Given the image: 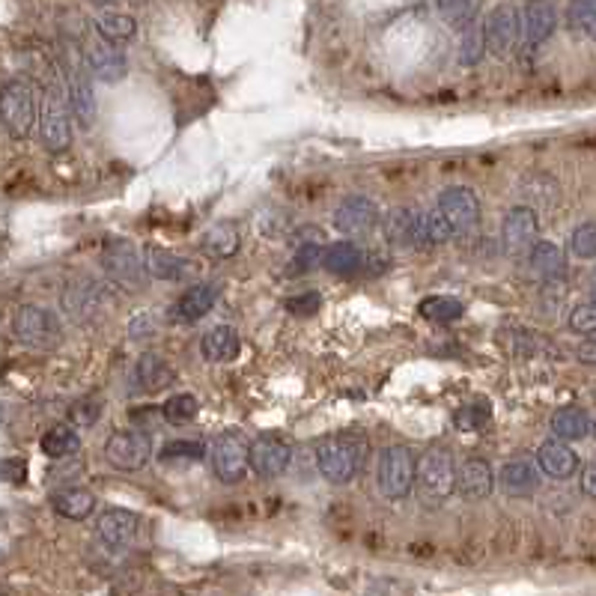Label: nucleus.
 Instances as JSON below:
<instances>
[{
	"instance_id": "f257e3e1",
	"label": "nucleus",
	"mask_w": 596,
	"mask_h": 596,
	"mask_svg": "<svg viewBox=\"0 0 596 596\" xmlns=\"http://www.w3.org/2000/svg\"><path fill=\"white\" fill-rule=\"evenodd\" d=\"M364 456H367L364 436H328L316 445V468L328 483L343 486L361 471Z\"/></svg>"
},
{
	"instance_id": "f03ea898",
	"label": "nucleus",
	"mask_w": 596,
	"mask_h": 596,
	"mask_svg": "<svg viewBox=\"0 0 596 596\" xmlns=\"http://www.w3.org/2000/svg\"><path fill=\"white\" fill-rule=\"evenodd\" d=\"M379 492L388 501H406L418 486V459L406 445H391L382 450L379 471H376Z\"/></svg>"
},
{
	"instance_id": "7ed1b4c3",
	"label": "nucleus",
	"mask_w": 596,
	"mask_h": 596,
	"mask_svg": "<svg viewBox=\"0 0 596 596\" xmlns=\"http://www.w3.org/2000/svg\"><path fill=\"white\" fill-rule=\"evenodd\" d=\"M456 489V468H453V456L445 447H430L421 459H418V492L424 498V504H445L447 498Z\"/></svg>"
},
{
	"instance_id": "20e7f679",
	"label": "nucleus",
	"mask_w": 596,
	"mask_h": 596,
	"mask_svg": "<svg viewBox=\"0 0 596 596\" xmlns=\"http://www.w3.org/2000/svg\"><path fill=\"white\" fill-rule=\"evenodd\" d=\"M69 96L57 84L45 90L42 114H39V138L48 152H66L72 147V117H69Z\"/></svg>"
},
{
	"instance_id": "39448f33",
	"label": "nucleus",
	"mask_w": 596,
	"mask_h": 596,
	"mask_svg": "<svg viewBox=\"0 0 596 596\" xmlns=\"http://www.w3.org/2000/svg\"><path fill=\"white\" fill-rule=\"evenodd\" d=\"M3 123L9 138L24 141L30 138L33 126H36V96L30 81L24 78H12L3 87Z\"/></svg>"
},
{
	"instance_id": "423d86ee",
	"label": "nucleus",
	"mask_w": 596,
	"mask_h": 596,
	"mask_svg": "<svg viewBox=\"0 0 596 596\" xmlns=\"http://www.w3.org/2000/svg\"><path fill=\"white\" fill-rule=\"evenodd\" d=\"M12 334L27 343V346H36V349H48V346H57L60 337H63V328H60V319L48 310V307H39V304H24L15 310L12 316Z\"/></svg>"
},
{
	"instance_id": "0eeeda50",
	"label": "nucleus",
	"mask_w": 596,
	"mask_h": 596,
	"mask_svg": "<svg viewBox=\"0 0 596 596\" xmlns=\"http://www.w3.org/2000/svg\"><path fill=\"white\" fill-rule=\"evenodd\" d=\"M102 269L123 287H141L144 284V275L147 272V260L144 254L129 242V239H114L105 245L102 251Z\"/></svg>"
},
{
	"instance_id": "6e6552de",
	"label": "nucleus",
	"mask_w": 596,
	"mask_h": 596,
	"mask_svg": "<svg viewBox=\"0 0 596 596\" xmlns=\"http://www.w3.org/2000/svg\"><path fill=\"white\" fill-rule=\"evenodd\" d=\"M483 33H486V51L492 57H498V60L510 57V51L516 48L519 33H522L519 9L513 3H498L483 21Z\"/></svg>"
},
{
	"instance_id": "1a4fd4ad",
	"label": "nucleus",
	"mask_w": 596,
	"mask_h": 596,
	"mask_svg": "<svg viewBox=\"0 0 596 596\" xmlns=\"http://www.w3.org/2000/svg\"><path fill=\"white\" fill-rule=\"evenodd\" d=\"M251 468V445L242 433H224L212 447V471L221 483H242Z\"/></svg>"
},
{
	"instance_id": "9d476101",
	"label": "nucleus",
	"mask_w": 596,
	"mask_h": 596,
	"mask_svg": "<svg viewBox=\"0 0 596 596\" xmlns=\"http://www.w3.org/2000/svg\"><path fill=\"white\" fill-rule=\"evenodd\" d=\"M447 218V224L453 227L456 236H468L471 230H477L480 224V200L468 185H450L439 194V206H436Z\"/></svg>"
},
{
	"instance_id": "9b49d317",
	"label": "nucleus",
	"mask_w": 596,
	"mask_h": 596,
	"mask_svg": "<svg viewBox=\"0 0 596 596\" xmlns=\"http://www.w3.org/2000/svg\"><path fill=\"white\" fill-rule=\"evenodd\" d=\"M540 233V221H537V212L531 206H513L507 215H504V224H501V242H504V251L510 257H525L534 251V245L540 242L537 239Z\"/></svg>"
},
{
	"instance_id": "f8f14e48",
	"label": "nucleus",
	"mask_w": 596,
	"mask_h": 596,
	"mask_svg": "<svg viewBox=\"0 0 596 596\" xmlns=\"http://www.w3.org/2000/svg\"><path fill=\"white\" fill-rule=\"evenodd\" d=\"M152 456L147 433L141 430H114L105 442V459L120 471H141Z\"/></svg>"
},
{
	"instance_id": "ddd939ff",
	"label": "nucleus",
	"mask_w": 596,
	"mask_h": 596,
	"mask_svg": "<svg viewBox=\"0 0 596 596\" xmlns=\"http://www.w3.org/2000/svg\"><path fill=\"white\" fill-rule=\"evenodd\" d=\"M334 227L346 236H370L379 227V206L370 197L349 194L334 209Z\"/></svg>"
},
{
	"instance_id": "4468645a",
	"label": "nucleus",
	"mask_w": 596,
	"mask_h": 596,
	"mask_svg": "<svg viewBox=\"0 0 596 596\" xmlns=\"http://www.w3.org/2000/svg\"><path fill=\"white\" fill-rule=\"evenodd\" d=\"M69 108L78 120L81 129H93L96 123V93H93V81H90V69H87V60L75 57L72 66H69Z\"/></svg>"
},
{
	"instance_id": "2eb2a0df",
	"label": "nucleus",
	"mask_w": 596,
	"mask_h": 596,
	"mask_svg": "<svg viewBox=\"0 0 596 596\" xmlns=\"http://www.w3.org/2000/svg\"><path fill=\"white\" fill-rule=\"evenodd\" d=\"M293 459V447L284 436H260L257 442H251V471L257 477H281L287 471Z\"/></svg>"
},
{
	"instance_id": "dca6fc26",
	"label": "nucleus",
	"mask_w": 596,
	"mask_h": 596,
	"mask_svg": "<svg viewBox=\"0 0 596 596\" xmlns=\"http://www.w3.org/2000/svg\"><path fill=\"white\" fill-rule=\"evenodd\" d=\"M138 525H141V519H138L132 510L108 507V510L99 513L96 531H99V540H102L111 552H123V549L135 540Z\"/></svg>"
},
{
	"instance_id": "f3484780",
	"label": "nucleus",
	"mask_w": 596,
	"mask_h": 596,
	"mask_svg": "<svg viewBox=\"0 0 596 596\" xmlns=\"http://www.w3.org/2000/svg\"><path fill=\"white\" fill-rule=\"evenodd\" d=\"M84 60H87L90 75L99 78V81H105V84H117L126 75V57H123V51L114 42L102 39V36H96L87 45Z\"/></svg>"
},
{
	"instance_id": "a211bd4d",
	"label": "nucleus",
	"mask_w": 596,
	"mask_h": 596,
	"mask_svg": "<svg viewBox=\"0 0 596 596\" xmlns=\"http://www.w3.org/2000/svg\"><path fill=\"white\" fill-rule=\"evenodd\" d=\"M495 486V474L492 465L480 456H465L456 468V492L468 501H480L486 495H492Z\"/></svg>"
},
{
	"instance_id": "6ab92c4d",
	"label": "nucleus",
	"mask_w": 596,
	"mask_h": 596,
	"mask_svg": "<svg viewBox=\"0 0 596 596\" xmlns=\"http://www.w3.org/2000/svg\"><path fill=\"white\" fill-rule=\"evenodd\" d=\"M144 260H147V272L158 281H188L197 272V263L188 257H179L167 248L147 245L144 248Z\"/></svg>"
},
{
	"instance_id": "aec40b11",
	"label": "nucleus",
	"mask_w": 596,
	"mask_h": 596,
	"mask_svg": "<svg viewBox=\"0 0 596 596\" xmlns=\"http://www.w3.org/2000/svg\"><path fill=\"white\" fill-rule=\"evenodd\" d=\"M558 27V9L552 0H528L525 6V18H522V30H525V42L531 48L543 45L552 39Z\"/></svg>"
},
{
	"instance_id": "412c9836",
	"label": "nucleus",
	"mask_w": 596,
	"mask_h": 596,
	"mask_svg": "<svg viewBox=\"0 0 596 596\" xmlns=\"http://www.w3.org/2000/svg\"><path fill=\"white\" fill-rule=\"evenodd\" d=\"M537 465L552 480H567L579 471V453L561 439H549L537 450Z\"/></svg>"
},
{
	"instance_id": "4be33fe9",
	"label": "nucleus",
	"mask_w": 596,
	"mask_h": 596,
	"mask_svg": "<svg viewBox=\"0 0 596 596\" xmlns=\"http://www.w3.org/2000/svg\"><path fill=\"white\" fill-rule=\"evenodd\" d=\"M537 462L528 459V456H516L510 459L504 468H501V489L510 495V498H528L537 492L540 486V474H537Z\"/></svg>"
},
{
	"instance_id": "5701e85b",
	"label": "nucleus",
	"mask_w": 596,
	"mask_h": 596,
	"mask_svg": "<svg viewBox=\"0 0 596 596\" xmlns=\"http://www.w3.org/2000/svg\"><path fill=\"white\" fill-rule=\"evenodd\" d=\"M215 301H218V287L215 284H197L188 293H182V298L173 304V319L191 325V322L203 319L215 307Z\"/></svg>"
},
{
	"instance_id": "b1692460",
	"label": "nucleus",
	"mask_w": 596,
	"mask_h": 596,
	"mask_svg": "<svg viewBox=\"0 0 596 596\" xmlns=\"http://www.w3.org/2000/svg\"><path fill=\"white\" fill-rule=\"evenodd\" d=\"M200 352H203V358L212 361V364H227V361L239 358L242 340H239V334H236L230 325H218V328H212V331L203 334Z\"/></svg>"
},
{
	"instance_id": "393cba45",
	"label": "nucleus",
	"mask_w": 596,
	"mask_h": 596,
	"mask_svg": "<svg viewBox=\"0 0 596 596\" xmlns=\"http://www.w3.org/2000/svg\"><path fill=\"white\" fill-rule=\"evenodd\" d=\"M51 507H54L57 516L72 519V522H81V519H87V516L96 510V495H93L90 489L69 486V489L51 495Z\"/></svg>"
},
{
	"instance_id": "a878e982",
	"label": "nucleus",
	"mask_w": 596,
	"mask_h": 596,
	"mask_svg": "<svg viewBox=\"0 0 596 596\" xmlns=\"http://www.w3.org/2000/svg\"><path fill=\"white\" fill-rule=\"evenodd\" d=\"M456 233L447 224V218L439 209L430 212H415V248H433V245H445Z\"/></svg>"
},
{
	"instance_id": "bb28decb",
	"label": "nucleus",
	"mask_w": 596,
	"mask_h": 596,
	"mask_svg": "<svg viewBox=\"0 0 596 596\" xmlns=\"http://www.w3.org/2000/svg\"><path fill=\"white\" fill-rule=\"evenodd\" d=\"M173 367L161 358V355H155V352H144L141 358H138V367H135V379H138V385H141V391H147V394H158V391H164L170 382H173Z\"/></svg>"
},
{
	"instance_id": "cd10ccee",
	"label": "nucleus",
	"mask_w": 596,
	"mask_h": 596,
	"mask_svg": "<svg viewBox=\"0 0 596 596\" xmlns=\"http://www.w3.org/2000/svg\"><path fill=\"white\" fill-rule=\"evenodd\" d=\"M591 430H594V424H591L588 412L579 409V406H564L552 418V433L561 442H582V439L591 436Z\"/></svg>"
},
{
	"instance_id": "c85d7f7f",
	"label": "nucleus",
	"mask_w": 596,
	"mask_h": 596,
	"mask_svg": "<svg viewBox=\"0 0 596 596\" xmlns=\"http://www.w3.org/2000/svg\"><path fill=\"white\" fill-rule=\"evenodd\" d=\"M528 263L531 269L543 278V281H561L564 278V269H567V257L561 251V245L543 239L534 245V251L528 254Z\"/></svg>"
},
{
	"instance_id": "c756f323",
	"label": "nucleus",
	"mask_w": 596,
	"mask_h": 596,
	"mask_svg": "<svg viewBox=\"0 0 596 596\" xmlns=\"http://www.w3.org/2000/svg\"><path fill=\"white\" fill-rule=\"evenodd\" d=\"M239 242H242L239 227L230 224V221H224V224H215V227L203 236V251H206L209 257H215V260H227V257H233V254L239 251Z\"/></svg>"
},
{
	"instance_id": "7c9ffc66",
	"label": "nucleus",
	"mask_w": 596,
	"mask_h": 596,
	"mask_svg": "<svg viewBox=\"0 0 596 596\" xmlns=\"http://www.w3.org/2000/svg\"><path fill=\"white\" fill-rule=\"evenodd\" d=\"M364 263V251L352 242H334L325 254V269L334 275H355L358 269H364Z\"/></svg>"
},
{
	"instance_id": "2f4dec72",
	"label": "nucleus",
	"mask_w": 596,
	"mask_h": 596,
	"mask_svg": "<svg viewBox=\"0 0 596 596\" xmlns=\"http://www.w3.org/2000/svg\"><path fill=\"white\" fill-rule=\"evenodd\" d=\"M81 447V439L75 433L72 424H54L45 436H42V453L48 459H66L72 453H78Z\"/></svg>"
},
{
	"instance_id": "473e14b6",
	"label": "nucleus",
	"mask_w": 596,
	"mask_h": 596,
	"mask_svg": "<svg viewBox=\"0 0 596 596\" xmlns=\"http://www.w3.org/2000/svg\"><path fill=\"white\" fill-rule=\"evenodd\" d=\"M385 233L388 242L397 248H415V209H391L385 218Z\"/></svg>"
},
{
	"instance_id": "72a5a7b5",
	"label": "nucleus",
	"mask_w": 596,
	"mask_h": 596,
	"mask_svg": "<svg viewBox=\"0 0 596 596\" xmlns=\"http://www.w3.org/2000/svg\"><path fill=\"white\" fill-rule=\"evenodd\" d=\"M96 33H99L102 39L120 45V42H129V39L138 33V24H135L132 15H123V12H102V15H96Z\"/></svg>"
},
{
	"instance_id": "f704fd0d",
	"label": "nucleus",
	"mask_w": 596,
	"mask_h": 596,
	"mask_svg": "<svg viewBox=\"0 0 596 596\" xmlns=\"http://www.w3.org/2000/svg\"><path fill=\"white\" fill-rule=\"evenodd\" d=\"M99 298H102L99 284L81 281V284H75V287L66 290L63 304H66V310H69L72 316H81V319H84V316H93V313L99 310Z\"/></svg>"
},
{
	"instance_id": "c9c22d12",
	"label": "nucleus",
	"mask_w": 596,
	"mask_h": 596,
	"mask_svg": "<svg viewBox=\"0 0 596 596\" xmlns=\"http://www.w3.org/2000/svg\"><path fill=\"white\" fill-rule=\"evenodd\" d=\"M418 313L427 319V322H439V325H450V322H456V319H462V313H465V307H462V301H456V298H447V296H433V298H424L421 301V307H418Z\"/></svg>"
},
{
	"instance_id": "e433bc0d",
	"label": "nucleus",
	"mask_w": 596,
	"mask_h": 596,
	"mask_svg": "<svg viewBox=\"0 0 596 596\" xmlns=\"http://www.w3.org/2000/svg\"><path fill=\"white\" fill-rule=\"evenodd\" d=\"M200 412V400L194 394H173L164 406H161V418L173 427L191 424Z\"/></svg>"
},
{
	"instance_id": "4c0bfd02",
	"label": "nucleus",
	"mask_w": 596,
	"mask_h": 596,
	"mask_svg": "<svg viewBox=\"0 0 596 596\" xmlns=\"http://www.w3.org/2000/svg\"><path fill=\"white\" fill-rule=\"evenodd\" d=\"M486 54V33H483V24L477 21H468L465 30H462V48H459V60L462 66H477Z\"/></svg>"
},
{
	"instance_id": "58836bf2",
	"label": "nucleus",
	"mask_w": 596,
	"mask_h": 596,
	"mask_svg": "<svg viewBox=\"0 0 596 596\" xmlns=\"http://www.w3.org/2000/svg\"><path fill=\"white\" fill-rule=\"evenodd\" d=\"M522 191H525V203L522 206H531L534 209V203H540V206H552L555 203V197H558V185L549 179V176H528V179H522Z\"/></svg>"
},
{
	"instance_id": "ea45409f",
	"label": "nucleus",
	"mask_w": 596,
	"mask_h": 596,
	"mask_svg": "<svg viewBox=\"0 0 596 596\" xmlns=\"http://www.w3.org/2000/svg\"><path fill=\"white\" fill-rule=\"evenodd\" d=\"M206 456V445L203 442H188V439H176V442H167L161 447L158 459L167 465V462H200Z\"/></svg>"
},
{
	"instance_id": "a19ab883",
	"label": "nucleus",
	"mask_w": 596,
	"mask_h": 596,
	"mask_svg": "<svg viewBox=\"0 0 596 596\" xmlns=\"http://www.w3.org/2000/svg\"><path fill=\"white\" fill-rule=\"evenodd\" d=\"M325 254H328V248L322 242H301V245H296L293 266H296L298 272H313L319 266L325 269Z\"/></svg>"
},
{
	"instance_id": "79ce46f5",
	"label": "nucleus",
	"mask_w": 596,
	"mask_h": 596,
	"mask_svg": "<svg viewBox=\"0 0 596 596\" xmlns=\"http://www.w3.org/2000/svg\"><path fill=\"white\" fill-rule=\"evenodd\" d=\"M69 418H72V427H93V424L102 418V400L90 394V397H84V400L72 403Z\"/></svg>"
},
{
	"instance_id": "37998d69",
	"label": "nucleus",
	"mask_w": 596,
	"mask_h": 596,
	"mask_svg": "<svg viewBox=\"0 0 596 596\" xmlns=\"http://www.w3.org/2000/svg\"><path fill=\"white\" fill-rule=\"evenodd\" d=\"M486 421H489V409H486V406H477V403L462 406V409L453 415V427L462 430V433H477L480 427H486Z\"/></svg>"
},
{
	"instance_id": "c03bdc74",
	"label": "nucleus",
	"mask_w": 596,
	"mask_h": 596,
	"mask_svg": "<svg viewBox=\"0 0 596 596\" xmlns=\"http://www.w3.org/2000/svg\"><path fill=\"white\" fill-rule=\"evenodd\" d=\"M570 251L579 260H596V224H582L570 236Z\"/></svg>"
},
{
	"instance_id": "a18cd8bd",
	"label": "nucleus",
	"mask_w": 596,
	"mask_h": 596,
	"mask_svg": "<svg viewBox=\"0 0 596 596\" xmlns=\"http://www.w3.org/2000/svg\"><path fill=\"white\" fill-rule=\"evenodd\" d=\"M570 21L596 42V0H573L570 3Z\"/></svg>"
},
{
	"instance_id": "49530a36",
	"label": "nucleus",
	"mask_w": 596,
	"mask_h": 596,
	"mask_svg": "<svg viewBox=\"0 0 596 596\" xmlns=\"http://www.w3.org/2000/svg\"><path fill=\"white\" fill-rule=\"evenodd\" d=\"M570 328L576 334H596V301L576 304L570 313Z\"/></svg>"
},
{
	"instance_id": "de8ad7c7",
	"label": "nucleus",
	"mask_w": 596,
	"mask_h": 596,
	"mask_svg": "<svg viewBox=\"0 0 596 596\" xmlns=\"http://www.w3.org/2000/svg\"><path fill=\"white\" fill-rule=\"evenodd\" d=\"M439 9L445 12L447 21H453V24H462V21H471L474 0H439Z\"/></svg>"
},
{
	"instance_id": "09e8293b",
	"label": "nucleus",
	"mask_w": 596,
	"mask_h": 596,
	"mask_svg": "<svg viewBox=\"0 0 596 596\" xmlns=\"http://www.w3.org/2000/svg\"><path fill=\"white\" fill-rule=\"evenodd\" d=\"M319 304H322V298L316 290H310V293H301L296 298H287V310L290 313H296V316H310V313H316L319 310Z\"/></svg>"
},
{
	"instance_id": "8fccbe9b",
	"label": "nucleus",
	"mask_w": 596,
	"mask_h": 596,
	"mask_svg": "<svg viewBox=\"0 0 596 596\" xmlns=\"http://www.w3.org/2000/svg\"><path fill=\"white\" fill-rule=\"evenodd\" d=\"M3 477H6V483H12V486L24 483V477H27V465H24V459L9 456V459L3 462Z\"/></svg>"
},
{
	"instance_id": "3c124183",
	"label": "nucleus",
	"mask_w": 596,
	"mask_h": 596,
	"mask_svg": "<svg viewBox=\"0 0 596 596\" xmlns=\"http://www.w3.org/2000/svg\"><path fill=\"white\" fill-rule=\"evenodd\" d=\"M576 358H579L582 364H588V367H596V340H585V343H579Z\"/></svg>"
},
{
	"instance_id": "603ef678",
	"label": "nucleus",
	"mask_w": 596,
	"mask_h": 596,
	"mask_svg": "<svg viewBox=\"0 0 596 596\" xmlns=\"http://www.w3.org/2000/svg\"><path fill=\"white\" fill-rule=\"evenodd\" d=\"M582 492H585L588 498H596V465H588V468L582 471Z\"/></svg>"
},
{
	"instance_id": "864d4df0",
	"label": "nucleus",
	"mask_w": 596,
	"mask_h": 596,
	"mask_svg": "<svg viewBox=\"0 0 596 596\" xmlns=\"http://www.w3.org/2000/svg\"><path fill=\"white\" fill-rule=\"evenodd\" d=\"M96 6H108V3H114V0H93Z\"/></svg>"
},
{
	"instance_id": "5fc2aeb1",
	"label": "nucleus",
	"mask_w": 596,
	"mask_h": 596,
	"mask_svg": "<svg viewBox=\"0 0 596 596\" xmlns=\"http://www.w3.org/2000/svg\"><path fill=\"white\" fill-rule=\"evenodd\" d=\"M591 296H594V301H596V275H594V281H591Z\"/></svg>"
},
{
	"instance_id": "6e6d98bb",
	"label": "nucleus",
	"mask_w": 596,
	"mask_h": 596,
	"mask_svg": "<svg viewBox=\"0 0 596 596\" xmlns=\"http://www.w3.org/2000/svg\"><path fill=\"white\" fill-rule=\"evenodd\" d=\"M594 400H596V385H594Z\"/></svg>"
},
{
	"instance_id": "4d7b16f0",
	"label": "nucleus",
	"mask_w": 596,
	"mask_h": 596,
	"mask_svg": "<svg viewBox=\"0 0 596 596\" xmlns=\"http://www.w3.org/2000/svg\"><path fill=\"white\" fill-rule=\"evenodd\" d=\"M594 433H596V427H594Z\"/></svg>"
}]
</instances>
